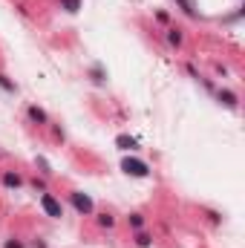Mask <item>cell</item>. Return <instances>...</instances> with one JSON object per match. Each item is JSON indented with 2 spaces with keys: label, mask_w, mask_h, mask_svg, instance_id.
<instances>
[{
  "label": "cell",
  "mask_w": 245,
  "mask_h": 248,
  "mask_svg": "<svg viewBox=\"0 0 245 248\" xmlns=\"http://www.w3.org/2000/svg\"><path fill=\"white\" fill-rule=\"evenodd\" d=\"M6 248H20V246H17V243H9V246H6Z\"/></svg>",
  "instance_id": "9a60e30c"
},
{
  "label": "cell",
  "mask_w": 245,
  "mask_h": 248,
  "mask_svg": "<svg viewBox=\"0 0 245 248\" xmlns=\"http://www.w3.org/2000/svg\"><path fill=\"white\" fill-rule=\"evenodd\" d=\"M29 116H32L35 122H46V116H44V113H41L38 107H29Z\"/></svg>",
  "instance_id": "52a82bcc"
},
{
  "label": "cell",
  "mask_w": 245,
  "mask_h": 248,
  "mask_svg": "<svg viewBox=\"0 0 245 248\" xmlns=\"http://www.w3.org/2000/svg\"><path fill=\"white\" fill-rule=\"evenodd\" d=\"M116 144H119L122 150H136V147H138V144H136V139H130V136H119V139H116Z\"/></svg>",
  "instance_id": "277c9868"
},
{
  "label": "cell",
  "mask_w": 245,
  "mask_h": 248,
  "mask_svg": "<svg viewBox=\"0 0 245 248\" xmlns=\"http://www.w3.org/2000/svg\"><path fill=\"white\" fill-rule=\"evenodd\" d=\"M72 205L78 214H92V199L87 193H72Z\"/></svg>",
  "instance_id": "7a4b0ae2"
},
{
  "label": "cell",
  "mask_w": 245,
  "mask_h": 248,
  "mask_svg": "<svg viewBox=\"0 0 245 248\" xmlns=\"http://www.w3.org/2000/svg\"><path fill=\"white\" fill-rule=\"evenodd\" d=\"M63 6H66V12H78L81 9V0H61Z\"/></svg>",
  "instance_id": "8992f818"
},
{
  "label": "cell",
  "mask_w": 245,
  "mask_h": 248,
  "mask_svg": "<svg viewBox=\"0 0 245 248\" xmlns=\"http://www.w3.org/2000/svg\"><path fill=\"white\" fill-rule=\"evenodd\" d=\"M130 222H133V225H136V228H141V222H144V219H141V217H138V214H133V217H130Z\"/></svg>",
  "instance_id": "5bb4252c"
},
{
  "label": "cell",
  "mask_w": 245,
  "mask_h": 248,
  "mask_svg": "<svg viewBox=\"0 0 245 248\" xmlns=\"http://www.w3.org/2000/svg\"><path fill=\"white\" fill-rule=\"evenodd\" d=\"M179 3H182V9H184V12H187V15H193V12H196V9H193V3H190V0H179Z\"/></svg>",
  "instance_id": "30bf717a"
},
{
  "label": "cell",
  "mask_w": 245,
  "mask_h": 248,
  "mask_svg": "<svg viewBox=\"0 0 245 248\" xmlns=\"http://www.w3.org/2000/svg\"><path fill=\"white\" fill-rule=\"evenodd\" d=\"M0 87H3V90H9V93H12V90H15V84H12V81H9V78H6V75H0Z\"/></svg>",
  "instance_id": "9c48e42d"
},
{
  "label": "cell",
  "mask_w": 245,
  "mask_h": 248,
  "mask_svg": "<svg viewBox=\"0 0 245 248\" xmlns=\"http://www.w3.org/2000/svg\"><path fill=\"white\" fill-rule=\"evenodd\" d=\"M98 222H101V225H104V228H110V225H113V217H107V214H104V217H101V219H98Z\"/></svg>",
  "instance_id": "4fadbf2b"
},
{
  "label": "cell",
  "mask_w": 245,
  "mask_h": 248,
  "mask_svg": "<svg viewBox=\"0 0 245 248\" xmlns=\"http://www.w3.org/2000/svg\"><path fill=\"white\" fill-rule=\"evenodd\" d=\"M122 170L127 176H138V179H144L150 170H147V165L144 162H138V159H124L122 162Z\"/></svg>",
  "instance_id": "6da1fadb"
},
{
  "label": "cell",
  "mask_w": 245,
  "mask_h": 248,
  "mask_svg": "<svg viewBox=\"0 0 245 248\" xmlns=\"http://www.w3.org/2000/svg\"><path fill=\"white\" fill-rule=\"evenodd\" d=\"M168 41H170V44H179V41H182V35H179V32H176V29H173V32H170V35H168Z\"/></svg>",
  "instance_id": "8fae6325"
},
{
  "label": "cell",
  "mask_w": 245,
  "mask_h": 248,
  "mask_svg": "<svg viewBox=\"0 0 245 248\" xmlns=\"http://www.w3.org/2000/svg\"><path fill=\"white\" fill-rule=\"evenodd\" d=\"M219 98H222V101H225L228 107H234V104H237V98H234L231 93H219Z\"/></svg>",
  "instance_id": "ba28073f"
},
{
  "label": "cell",
  "mask_w": 245,
  "mask_h": 248,
  "mask_svg": "<svg viewBox=\"0 0 245 248\" xmlns=\"http://www.w3.org/2000/svg\"><path fill=\"white\" fill-rule=\"evenodd\" d=\"M41 208H44L49 217H61V202H58L55 196H49V193L41 196Z\"/></svg>",
  "instance_id": "3957f363"
},
{
  "label": "cell",
  "mask_w": 245,
  "mask_h": 248,
  "mask_svg": "<svg viewBox=\"0 0 245 248\" xmlns=\"http://www.w3.org/2000/svg\"><path fill=\"white\" fill-rule=\"evenodd\" d=\"M136 243H138V246H150V237H147V234H138Z\"/></svg>",
  "instance_id": "7c38bea8"
},
{
  "label": "cell",
  "mask_w": 245,
  "mask_h": 248,
  "mask_svg": "<svg viewBox=\"0 0 245 248\" xmlns=\"http://www.w3.org/2000/svg\"><path fill=\"white\" fill-rule=\"evenodd\" d=\"M3 182H6L9 187H17V185H20V176H17V173H6V179H3Z\"/></svg>",
  "instance_id": "5b68a950"
}]
</instances>
